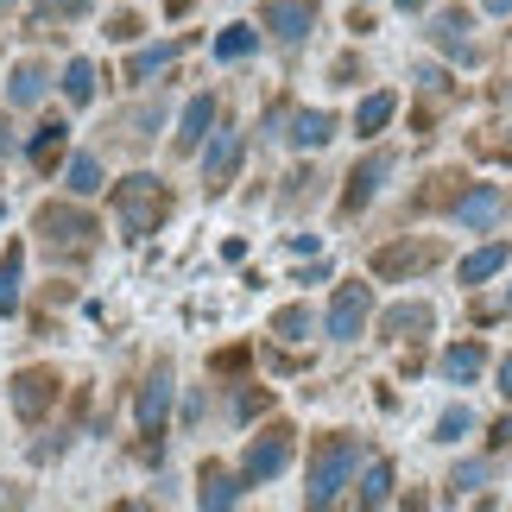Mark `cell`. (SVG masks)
<instances>
[{
    "instance_id": "26",
    "label": "cell",
    "mask_w": 512,
    "mask_h": 512,
    "mask_svg": "<svg viewBox=\"0 0 512 512\" xmlns=\"http://www.w3.org/2000/svg\"><path fill=\"white\" fill-rule=\"evenodd\" d=\"M354 500H361V506H386V500H392V462H373Z\"/></svg>"
},
{
    "instance_id": "7",
    "label": "cell",
    "mask_w": 512,
    "mask_h": 512,
    "mask_svg": "<svg viewBox=\"0 0 512 512\" xmlns=\"http://www.w3.org/2000/svg\"><path fill=\"white\" fill-rule=\"evenodd\" d=\"M165 418H171V367H159V373L140 386V437H146V449H159Z\"/></svg>"
},
{
    "instance_id": "33",
    "label": "cell",
    "mask_w": 512,
    "mask_h": 512,
    "mask_svg": "<svg viewBox=\"0 0 512 512\" xmlns=\"http://www.w3.org/2000/svg\"><path fill=\"white\" fill-rule=\"evenodd\" d=\"M487 443H500V449H506V443H512V418H500V424H494V437H487Z\"/></svg>"
},
{
    "instance_id": "9",
    "label": "cell",
    "mask_w": 512,
    "mask_h": 512,
    "mask_svg": "<svg viewBox=\"0 0 512 512\" xmlns=\"http://www.w3.org/2000/svg\"><path fill=\"white\" fill-rule=\"evenodd\" d=\"M51 399H57V373L32 367V373H19V380H13V411H19L26 424H32V418H45Z\"/></svg>"
},
{
    "instance_id": "24",
    "label": "cell",
    "mask_w": 512,
    "mask_h": 512,
    "mask_svg": "<svg viewBox=\"0 0 512 512\" xmlns=\"http://www.w3.org/2000/svg\"><path fill=\"white\" fill-rule=\"evenodd\" d=\"M64 184H70V196H95L102 190V165H95L89 152H76V159L64 165Z\"/></svg>"
},
{
    "instance_id": "1",
    "label": "cell",
    "mask_w": 512,
    "mask_h": 512,
    "mask_svg": "<svg viewBox=\"0 0 512 512\" xmlns=\"http://www.w3.org/2000/svg\"><path fill=\"white\" fill-rule=\"evenodd\" d=\"M114 215H121L127 241H146V234H159V222L171 215V190L152 171H133V177L114 184Z\"/></svg>"
},
{
    "instance_id": "12",
    "label": "cell",
    "mask_w": 512,
    "mask_h": 512,
    "mask_svg": "<svg viewBox=\"0 0 512 512\" xmlns=\"http://www.w3.org/2000/svg\"><path fill=\"white\" fill-rule=\"evenodd\" d=\"M386 171H392V159H380V152H367L361 165H354V177H348V196H342V209L354 215V209H367L373 203V190L386 184Z\"/></svg>"
},
{
    "instance_id": "20",
    "label": "cell",
    "mask_w": 512,
    "mask_h": 512,
    "mask_svg": "<svg viewBox=\"0 0 512 512\" xmlns=\"http://www.w3.org/2000/svg\"><path fill=\"white\" fill-rule=\"evenodd\" d=\"M38 95H45V64H19L13 83H7V102H13V108H32Z\"/></svg>"
},
{
    "instance_id": "19",
    "label": "cell",
    "mask_w": 512,
    "mask_h": 512,
    "mask_svg": "<svg viewBox=\"0 0 512 512\" xmlns=\"http://www.w3.org/2000/svg\"><path fill=\"white\" fill-rule=\"evenodd\" d=\"M456 215H462L468 228H487V222L500 215V190H487V184H481V190H468L462 203H456Z\"/></svg>"
},
{
    "instance_id": "22",
    "label": "cell",
    "mask_w": 512,
    "mask_h": 512,
    "mask_svg": "<svg viewBox=\"0 0 512 512\" xmlns=\"http://www.w3.org/2000/svg\"><path fill=\"white\" fill-rule=\"evenodd\" d=\"M64 133H70L64 121H45V127L32 133V165H38V171H51V165H57V152H64Z\"/></svg>"
},
{
    "instance_id": "15",
    "label": "cell",
    "mask_w": 512,
    "mask_h": 512,
    "mask_svg": "<svg viewBox=\"0 0 512 512\" xmlns=\"http://www.w3.org/2000/svg\"><path fill=\"white\" fill-rule=\"evenodd\" d=\"M329 140H336V121H329V114H317V108H304L298 121H291V146L317 152V146H329Z\"/></svg>"
},
{
    "instance_id": "14",
    "label": "cell",
    "mask_w": 512,
    "mask_h": 512,
    "mask_svg": "<svg viewBox=\"0 0 512 512\" xmlns=\"http://www.w3.org/2000/svg\"><path fill=\"white\" fill-rule=\"evenodd\" d=\"M177 51H184L177 38H165V45H146V51H133V57H127V83H146V76H159L165 64H177Z\"/></svg>"
},
{
    "instance_id": "36",
    "label": "cell",
    "mask_w": 512,
    "mask_h": 512,
    "mask_svg": "<svg viewBox=\"0 0 512 512\" xmlns=\"http://www.w3.org/2000/svg\"><path fill=\"white\" fill-rule=\"evenodd\" d=\"M399 7H405V13H418V7H430V0H399Z\"/></svg>"
},
{
    "instance_id": "25",
    "label": "cell",
    "mask_w": 512,
    "mask_h": 512,
    "mask_svg": "<svg viewBox=\"0 0 512 512\" xmlns=\"http://www.w3.org/2000/svg\"><path fill=\"white\" fill-rule=\"evenodd\" d=\"M253 45H260L253 26H228L222 38H215V57H222V64H241V57H253Z\"/></svg>"
},
{
    "instance_id": "5",
    "label": "cell",
    "mask_w": 512,
    "mask_h": 512,
    "mask_svg": "<svg viewBox=\"0 0 512 512\" xmlns=\"http://www.w3.org/2000/svg\"><path fill=\"white\" fill-rule=\"evenodd\" d=\"M367 317H373V291L361 285V279H348L342 291H336V304H329V336H336V342H354V336H361V329H367Z\"/></svg>"
},
{
    "instance_id": "10",
    "label": "cell",
    "mask_w": 512,
    "mask_h": 512,
    "mask_svg": "<svg viewBox=\"0 0 512 512\" xmlns=\"http://www.w3.org/2000/svg\"><path fill=\"white\" fill-rule=\"evenodd\" d=\"M437 373H443L449 386L481 380V373H487V348H481V342H456V348H443V354H437Z\"/></svg>"
},
{
    "instance_id": "8",
    "label": "cell",
    "mask_w": 512,
    "mask_h": 512,
    "mask_svg": "<svg viewBox=\"0 0 512 512\" xmlns=\"http://www.w3.org/2000/svg\"><path fill=\"white\" fill-rule=\"evenodd\" d=\"M38 234H45L51 247H89V234H95V222H89L83 209L45 203V209H38Z\"/></svg>"
},
{
    "instance_id": "21",
    "label": "cell",
    "mask_w": 512,
    "mask_h": 512,
    "mask_svg": "<svg viewBox=\"0 0 512 512\" xmlns=\"http://www.w3.org/2000/svg\"><path fill=\"white\" fill-rule=\"evenodd\" d=\"M19 272H26V253L7 247V260H0V317H13V310H19Z\"/></svg>"
},
{
    "instance_id": "32",
    "label": "cell",
    "mask_w": 512,
    "mask_h": 512,
    "mask_svg": "<svg viewBox=\"0 0 512 512\" xmlns=\"http://www.w3.org/2000/svg\"><path fill=\"white\" fill-rule=\"evenodd\" d=\"M108 38H140V19H133V13H121V19L108 26Z\"/></svg>"
},
{
    "instance_id": "31",
    "label": "cell",
    "mask_w": 512,
    "mask_h": 512,
    "mask_svg": "<svg viewBox=\"0 0 512 512\" xmlns=\"http://www.w3.org/2000/svg\"><path fill=\"white\" fill-rule=\"evenodd\" d=\"M45 7H51V13H64V19H76V13H89L95 0H45Z\"/></svg>"
},
{
    "instance_id": "34",
    "label": "cell",
    "mask_w": 512,
    "mask_h": 512,
    "mask_svg": "<svg viewBox=\"0 0 512 512\" xmlns=\"http://www.w3.org/2000/svg\"><path fill=\"white\" fill-rule=\"evenodd\" d=\"M500 392H506V399H512V354H506V361H500Z\"/></svg>"
},
{
    "instance_id": "29",
    "label": "cell",
    "mask_w": 512,
    "mask_h": 512,
    "mask_svg": "<svg viewBox=\"0 0 512 512\" xmlns=\"http://www.w3.org/2000/svg\"><path fill=\"white\" fill-rule=\"evenodd\" d=\"M241 487L247 481H228V475H215V468H209V481H203V506L215 512V506H234V500H241Z\"/></svg>"
},
{
    "instance_id": "35",
    "label": "cell",
    "mask_w": 512,
    "mask_h": 512,
    "mask_svg": "<svg viewBox=\"0 0 512 512\" xmlns=\"http://www.w3.org/2000/svg\"><path fill=\"white\" fill-rule=\"evenodd\" d=\"M487 13H512V0H487Z\"/></svg>"
},
{
    "instance_id": "23",
    "label": "cell",
    "mask_w": 512,
    "mask_h": 512,
    "mask_svg": "<svg viewBox=\"0 0 512 512\" xmlns=\"http://www.w3.org/2000/svg\"><path fill=\"white\" fill-rule=\"evenodd\" d=\"M64 95L76 108L95 102V64H89V57H70V64H64Z\"/></svg>"
},
{
    "instance_id": "2",
    "label": "cell",
    "mask_w": 512,
    "mask_h": 512,
    "mask_svg": "<svg viewBox=\"0 0 512 512\" xmlns=\"http://www.w3.org/2000/svg\"><path fill=\"white\" fill-rule=\"evenodd\" d=\"M354 462H361V443L354 437H323L317 443V456H310V506H329L348 487V475H354Z\"/></svg>"
},
{
    "instance_id": "27",
    "label": "cell",
    "mask_w": 512,
    "mask_h": 512,
    "mask_svg": "<svg viewBox=\"0 0 512 512\" xmlns=\"http://www.w3.org/2000/svg\"><path fill=\"white\" fill-rule=\"evenodd\" d=\"M392 108H399L392 95H367V102L354 108V127H361V133H380V127L392 121Z\"/></svg>"
},
{
    "instance_id": "30",
    "label": "cell",
    "mask_w": 512,
    "mask_h": 512,
    "mask_svg": "<svg viewBox=\"0 0 512 512\" xmlns=\"http://www.w3.org/2000/svg\"><path fill=\"white\" fill-rule=\"evenodd\" d=\"M468 424H475V418H468L462 405H449L443 418H437V443H462V437H468Z\"/></svg>"
},
{
    "instance_id": "16",
    "label": "cell",
    "mask_w": 512,
    "mask_h": 512,
    "mask_svg": "<svg viewBox=\"0 0 512 512\" xmlns=\"http://www.w3.org/2000/svg\"><path fill=\"white\" fill-rule=\"evenodd\" d=\"M512 260V247L506 241H494V247H481V253H468V260H462V285H487V279H494V272Z\"/></svg>"
},
{
    "instance_id": "6",
    "label": "cell",
    "mask_w": 512,
    "mask_h": 512,
    "mask_svg": "<svg viewBox=\"0 0 512 512\" xmlns=\"http://www.w3.org/2000/svg\"><path fill=\"white\" fill-rule=\"evenodd\" d=\"M260 26H266L272 38H285V45H304L310 26H317V0H266Z\"/></svg>"
},
{
    "instance_id": "17",
    "label": "cell",
    "mask_w": 512,
    "mask_h": 512,
    "mask_svg": "<svg viewBox=\"0 0 512 512\" xmlns=\"http://www.w3.org/2000/svg\"><path fill=\"white\" fill-rule=\"evenodd\" d=\"M437 38H443V51L456 57V64H475V45H468V13H443L437 19Z\"/></svg>"
},
{
    "instance_id": "37",
    "label": "cell",
    "mask_w": 512,
    "mask_h": 512,
    "mask_svg": "<svg viewBox=\"0 0 512 512\" xmlns=\"http://www.w3.org/2000/svg\"><path fill=\"white\" fill-rule=\"evenodd\" d=\"M506 310H512V291H506Z\"/></svg>"
},
{
    "instance_id": "11",
    "label": "cell",
    "mask_w": 512,
    "mask_h": 512,
    "mask_svg": "<svg viewBox=\"0 0 512 512\" xmlns=\"http://www.w3.org/2000/svg\"><path fill=\"white\" fill-rule=\"evenodd\" d=\"M234 171H241V133L222 127V133H215V146H209V159H203V177H209V190H228Z\"/></svg>"
},
{
    "instance_id": "28",
    "label": "cell",
    "mask_w": 512,
    "mask_h": 512,
    "mask_svg": "<svg viewBox=\"0 0 512 512\" xmlns=\"http://www.w3.org/2000/svg\"><path fill=\"white\" fill-rule=\"evenodd\" d=\"M272 329H279V336H285V342H304V336H310V329H317V317H310V310H304V304H291V310H279V317H272Z\"/></svg>"
},
{
    "instance_id": "13",
    "label": "cell",
    "mask_w": 512,
    "mask_h": 512,
    "mask_svg": "<svg viewBox=\"0 0 512 512\" xmlns=\"http://www.w3.org/2000/svg\"><path fill=\"white\" fill-rule=\"evenodd\" d=\"M209 127H215V95H196L184 108V121H177V152H196L209 140Z\"/></svg>"
},
{
    "instance_id": "38",
    "label": "cell",
    "mask_w": 512,
    "mask_h": 512,
    "mask_svg": "<svg viewBox=\"0 0 512 512\" xmlns=\"http://www.w3.org/2000/svg\"><path fill=\"white\" fill-rule=\"evenodd\" d=\"M0 7H13V0H0Z\"/></svg>"
},
{
    "instance_id": "3",
    "label": "cell",
    "mask_w": 512,
    "mask_h": 512,
    "mask_svg": "<svg viewBox=\"0 0 512 512\" xmlns=\"http://www.w3.org/2000/svg\"><path fill=\"white\" fill-rule=\"evenodd\" d=\"M443 260V241L437 234H411V241H392L373 253V272H380L386 285H399V279H418V272H430Z\"/></svg>"
},
{
    "instance_id": "18",
    "label": "cell",
    "mask_w": 512,
    "mask_h": 512,
    "mask_svg": "<svg viewBox=\"0 0 512 512\" xmlns=\"http://www.w3.org/2000/svg\"><path fill=\"white\" fill-rule=\"evenodd\" d=\"M411 329H437V310L430 304H392L386 310V336H411Z\"/></svg>"
},
{
    "instance_id": "4",
    "label": "cell",
    "mask_w": 512,
    "mask_h": 512,
    "mask_svg": "<svg viewBox=\"0 0 512 512\" xmlns=\"http://www.w3.org/2000/svg\"><path fill=\"white\" fill-rule=\"evenodd\" d=\"M291 437H298L291 424H272V430H260V437L247 443V456H241V481L253 487V481H272V475H285V462H291Z\"/></svg>"
}]
</instances>
